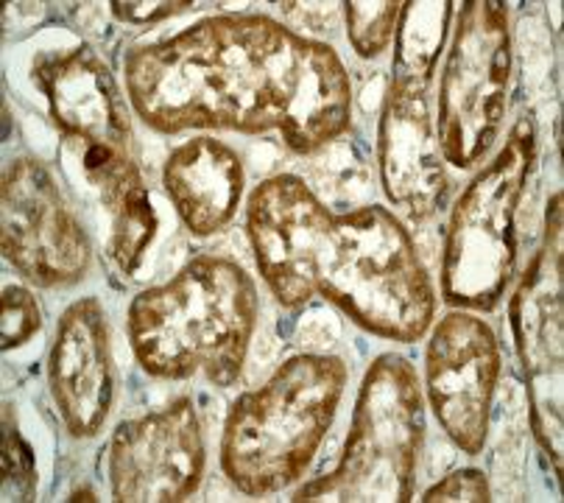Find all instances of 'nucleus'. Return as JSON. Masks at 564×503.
<instances>
[{
    "mask_svg": "<svg viewBox=\"0 0 564 503\" xmlns=\"http://www.w3.org/2000/svg\"><path fill=\"white\" fill-rule=\"evenodd\" d=\"M134 113L163 135H282L296 154L341 138L352 87L336 51L260 14L207 18L123 56Z\"/></svg>",
    "mask_w": 564,
    "mask_h": 503,
    "instance_id": "f257e3e1",
    "label": "nucleus"
},
{
    "mask_svg": "<svg viewBox=\"0 0 564 503\" xmlns=\"http://www.w3.org/2000/svg\"><path fill=\"white\" fill-rule=\"evenodd\" d=\"M247 229L260 275L285 308L318 293L358 328L402 344L431 328L433 282L386 207L333 216L300 176L276 174L249 196Z\"/></svg>",
    "mask_w": 564,
    "mask_h": 503,
    "instance_id": "f03ea898",
    "label": "nucleus"
},
{
    "mask_svg": "<svg viewBox=\"0 0 564 503\" xmlns=\"http://www.w3.org/2000/svg\"><path fill=\"white\" fill-rule=\"evenodd\" d=\"M258 328V288L229 258L198 255L176 277L145 288L129 306V339L154 377L210 384L238 381Z\"/></svg>",
    "mask_w": 564,
    "mask_h": 503,
    "instance_id": "7ed1b4c3",
    "label": "nucleus"
},
{
    "mask_svg": "<svg viewBox=\"0 0 564 503\" xmlns=\"http://www.w3.org/2000/svg\"><path fill=\"white\" fill-rule=\"evenodd\" d=\"M347 386L336 355H294L260 389L232 403L224 426V475L247 495H271L305 475Z\"/></svg>",
    "mask_w": 564,
    "mask_h": 503,
    "instance_id": "20e7f679",
    "label": "nucleus"
},
{
    "mask_svg": "<svg viewBox=\"0 0 564 503\" xmlns=\"http://www.w3.org/2000/svg\"><path fill=\"white\" fill-rule=\"evenodd\" d=\"M422 437L425 408L416 370L402 355H380L360 384L352 431L344 445L341 461L325 479L302 486L294 501H411Z\"/></svg>",
    "mask_w": 564,
    "mask_h": 503,
    "instance_id": "39448f33",
    "label": "nucleus"
},
{
    "mask_svg": "<svg viewBox=\"0 0 564 503\" xmlns=\"http://www.w3.org/2000/svg\"><path fill=\"white\" fill-rule=\"evenodd\" d=\"M536 154L534 120L520 118L503 149L480 168L453 207L442 264V297L453 308L492 311L517 260V213Z\"/></svg>",
    "mask_w": 564,
    "mask_h": 503,
    "instance_id": "423d86ee",
    "label": "nucleus"
},
{
    "mask_svg": "<svg viewBox=\"0 0 564 503\" xmlns=\"http://www.w3.org/2000/svg\"><path fill=\"white\" fill-rule=\"evenodd\" d=\"M511 78L509 12L500 0H467L438 90L436 140L456 168H473L498 140Z\"/></svg>",
    "mask_w": 564,
    "mask_h": 503,
    "instance_id": "0eeeda50",
    "label": "nucleus"
},
{
    "mask_svg": "<svg viewBox=\"0 0 564 503\" xmlns=\"http://www.w3.org/2000/svg\"><path fill=\"white\" fill-rule=\"evenodd\" d=\"M511 324L520 347L534 437L562 473L564 313H562V193L547 204L545 246L511 300Z\"/></svg>",
    "mask_w": 564,
    "mask_h": 503,
    "instance_id": "6e6552de",
    "label": "nucleus"
},
{
    "mask_svg": "<svg viewBox=\"0 0 564 503\" xmlns=\"http://www.w3.org/2000/svg\"><path fill=\"white\" fill-rule=\"evenodd\" d=\"M3 258L29 282L70 286L90 266V244L59 185L40 160L20 157L9 165L0 193Z\"/></svg>",
    "mask_w": 564,
    "mask_h": 503,
    "instance_id": "1a4fd4ad",
    "label": "nucleus"
},
{
    "mask_svg": "<svg viewBox=\"0 0 564 503\" xmlns=\"http://www.w3.org/2000/svg\"><path fill=\"white\" fill-rule=\"evenodd\" d=\"M207 453L191 397L120 422L109 442V481L120 503H180L205 475Z\"/></svg>",
    "mask_w": 564,
    "mask_h": 503,
    "instance_id": "9d476101",
    "label": "nucleus"
},
{
    "mask_svg": "<svg viewBox=\"0 0 564 503\" xmlns=\"http://www.w3.org/2000/svg\"><path fill=\"white\" fill-rule=\"evenodd\" d=\"M427 400L447 437L478 456L489 437L495 389L500 377L498 335L484 319L451 311L438 319L425 358Z\"/></svg>",
    "mask_w": 564,
    "mask_h": 503,
    "instance_id": "9b49d317",
    "label": "nucleus"
},
{
    "mask_svg": "<svg viewBox=\"0 0 564 503\" xmlns=\"http://www.w3.org/2000/svg\"><path fill=\"white\" fill-rule=\"evenodd\" d=\"M427 87L391 78L380 115V180L397 207L433 216L447 196L445 157L427 113Z\"/></svg>",
    "mask_w": 564,
    "mask_h": 503,
    "instance_id": "f8f14e48",
    "label": "nucleus"
},
{
    "mask_svg": "<svg viewBox=\"0 0 564 503\" xmlns=\"http://www.w3.org/2000/svg\"><path fill=\"white\" fill-rule=\"evenodd\" d=\"M51 397L73 437H96L112 408V358L101 302L87 297L62 313L48 358Z\"/></svg>",
    "mask_w": 564,
    "mask_h": 503,
    "instance_id": "ddd939ff",
    "label": "nucleus"
},
{
    "mask_svg": "<svg viewBox=\"0 0 564 503\" xmlns=\"http://www.w3.org/2000/svg\"><path fill=\"white\" fill-rule=\"evenodd\" d=\"M34 78L48 96L56 126L85 149L129 151V129L123 98L101 56L76 49L34 67Z\"/></svg>",
    "mask_w": 564,
    "mask_h": 503,
    "instance_id": "4468645a",
    "label": "nucleus"
},
{
    "mask_svg": "<svg viewBox=\"0 0 564 503\" xmlns=\"http://www.w3.org/2000/svg\"><path fill=\"white\" fill-rule=\"evenodd\" d=\"M163 182L185 227L205 238L232 222L243 193V162L221 140L193 138L171 151Z\"/></svg>",
    "mask_w": 564,
    "mask_h": 503,
    "instance_id": "2eb2a0df",
    "label": "nucleus"
},
{
    "mask_svg": "<svg viewBox=\"0 0 564 503\" xmlns=\"http://www.w3.org/2000/svg\"><path fill=\"white\" fill-rule=\"evenodd\" d=\"M82 168L109 213V255L123 275H134L156 235L149 188L129 151L85 149Z\"/></svg>",
    "mask_w": 564,
    "mask_h": 503,
    "instance_id": "dca6fc26",
    "label": "nucleus"
},
{
    "mask_svg": "<svg viewBox=\"0 0 564 503\" xmlns=\"http://www.w3.org/2000/svg\"><path fill=\"white\" fill-rule=\"evenodd\" d=\"M456 3H402L400 25H397V54L394 76L397 82H411L427 87L436 71L438 51L445 45L447 23Z\"/></svg>",
    "mask_w": 564,
    "mask_h": 503,
    "instance_id": "f3484780",
    "label": "nucleus"
},
{
    "mask_svg": "<svg viewBox=\"0 0 564 503\" xmlns=\"http://www.w3.org/2000/svg\"><path fill=\"white\" fill-rule=\"evenodd\" d=\"M347 7V36L352 42L355 54L364 60H375L391 45L397 34V20H400L402 3H360L349 0Z\"/></svg>",
    "mask_w": 564,
    "mask_h": 503,
    "instance_id": "a211bd4d",
    "label": "nucleus"
},
{
    "mask_svg": "<svg viewBox=\"0 0 564 503\" xmlns=\"http://www.w3.org/2000/svg\"><path fill=\"white\" fill-rule=\"evenodd\" d=\"M34 490V450L20 434L12 417V406H7V411H3V497L7 501H31Z\"/></svg>",
    "mask_w": 564,
    "mask_h": 503,
    "instance_id": "6ab92c4d",
    "label": "nucleus"
},
{
    "mask_svg": "<svg viewBox=\"0 0 564 503\" xmlns=\"http://www.w3.org/2000/svg\"><path fill=\"white\" fill-rule=\"evenodd\" d=\"M43 328V313L36 306V297L23 286L3 288V311H0V339L3 350L20 347Z\"/></svg>",
    "mask_w": 564,
    "mask_h": 503,
    "instance_id": "aec40b11",
    "label": "nucleus"
},
{
    "mask_svg": "<svg viewBox=\"0 0 564 503\" xmlns=\"http://www.w3.org/2000/svg\"><path fill=\"white\" fill-rule=\"evenodd\" d=\"M425 503H487L492 501L487 475L480 470H456L422 495Z\"/></svg>",
    "mask_w": 564,
    "mask_h": 503,
    "instance_id": "412c9836",
    "label": "nucleus"
},
{
    "mask_svg": "<svg viewBox=\"0 0 564 503\" xmlns=\"http://www.w3.org/2000/svg\"><path fill=\"white\" fill-rule=\"evenodd\" d=\"M109 7H112L115 18L127 20V23H154V20L185 12L193 3L191 0H156V3H120V0H115Z\"/></svg>",
    "mask_w": 564,
    "mask_h": 503,
    "instance_id": "4be33fe9",
    "label": "nucleus"
},
{
    "mask_svg": "<svg viewBox=\"0 0 564 503\" xmlns=\"http://www.w3.org/2000/svg\"><path fill=\"white\" fill-rule=\"evenodd\" d=\"M70 501H96V495H93L90 490H85V492H76V495H73Z\"/></svg>",
    "mask_w": 564,
    "mask_h": 503,
    "instance_id": "5701e85b",
    "label": "nucleus"
}]
</instances>
